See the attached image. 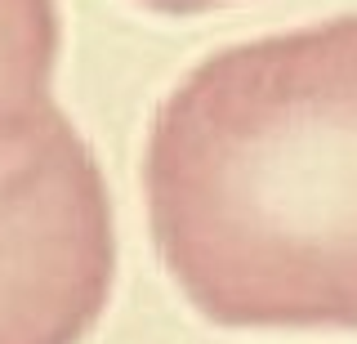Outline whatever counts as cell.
I'll list each match as a JSON object with an SVG mask.
<instances>
[{
    "label": "cell",
    "mask_w": 357,
    "mask_h": 344,
    "mask_svg": "<svg viewBox=\"0 0 357 344\" xmlns=\"http://www.w3.org/2000/svg\"><path fill=\"white\" fill-rule=\"evenodd\" d=\"M143 179L206 317L357 331V14L206 59L156 112Z\"/></svg>",
    "instance_id": "cell-1"
},
{
    "label": "cell",
    "mask_w": 357,
    "mask_h": 344,
    "mask_svg": "<svg viewBox=\"0 0 357 344\" xmlns=\"http://www.w3.org/2000/svg\"><path fill=\"white\" fill-rule=\"evenodd\" d=\"M112 255L98 165L45 117L0 170V344H81L107 304Z\"/></svg>",
    "instance_id": "cell-2"
}]
</instances>
